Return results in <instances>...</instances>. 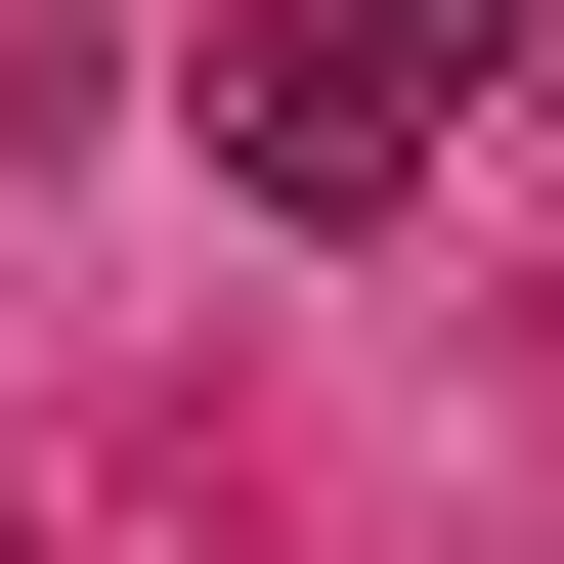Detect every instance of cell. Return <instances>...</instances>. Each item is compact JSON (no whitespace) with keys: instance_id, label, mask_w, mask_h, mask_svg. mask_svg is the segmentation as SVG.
Here are the masks:
<instances>
[{"instance_id":"1","label":"cell","mask_w":564,"mask_h":564,"mask_svg":"<svg viewBox=\"0 0 564 564\" xmlns=\"http://www.w3.org/2000/svg\"><path fill=\"white\" fill-rule=\"evenodd\" d=\"M478 87H521V0H217V217H434L478 174Z\"/></svg>"}]
</instances>
